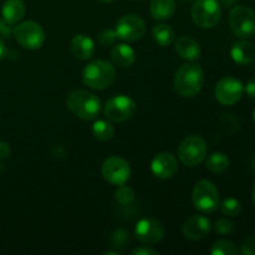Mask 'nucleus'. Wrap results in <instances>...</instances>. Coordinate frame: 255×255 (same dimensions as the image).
Instances as JSON below:
<instances>
[{"mask_svg": "<svg viewBox=\"0 0 255 255\" xmlns=\"http://www.w3.org/2000/svg\"><path fill=\"white\" fill-rule=\"evenodd\" d=\"M115 31H116L119 39L127 42H133L144 36L146 24L138 15L127 14L120 17Z\"/></svg>", "mask_w": 255, "mask_h": 255, "instance_id": "nucleus-11", "label": "nucleus"}, {"mask_svg": "<svg viewBox=\"0 0 255 255\" xmlns=\"http://www.w3.org/2000/svg\"><path fill=\"white\" fill-rule=\"evenodd\" d=\"M66 106L79 119L84 121L95 120L101 112V101L96 95L86 90H75L66 97Z\"/></svg>", "mask_w": 255, "mask_h": 255, "instance_id": "nucleus-2", "label": "nucleus"}, {"mask_svg": "<svg viewBox=\"0 0 255 255\" xmlns=\"http://www.w3.org/2000/svg\"><path fill=\"white\" fill-rule=\"evenodd\" d=\"M101 173L109 183L114 186H122L127 183L132 171L126 159L119 156H111L105 159L102 163Z\"/></svg>", "mask_w": 255, "mask_h": 255, "instance_id": "nucleus-10", "label": "nucleus"}, {"mask_svg": "<svg viewBox=\"0 0 255 255\" xmlns=\"http://www.w3.org/2000/svg\"><path fill=\"white\" fill-rule=\"evenodd\" d=\"M222 17L219 0H197L192 6V19L202 29H212Z\"/></svg>", "mask_w": 255, "mask_h": 255, "instance_id": "nucleus-6", "label": "nucleus"}, {"mask_svg": "<svg viewBox=\"0 0 255 255\" xmlns=\"http://www.w3.org/2000/svg\"><path fill=\"white\" fill-rule=\"evenodd\" d=\"M115 196H116V199L119 201V203L124 204V206H127V204H129L134 199V193L132 191V188L125 186V184L119 186Z\"/></svg>", "mask_w": 255, "mask_h": 255, "instance_id": "nucleus-27", "label": "nucleus"}, {"mask_svg": "<svg viewBox=\"0 0 255 255\" xmlns=\"http://www.w3.org/2000/svg\"><path fill=\"white\" fill-rule=\"evenodd\" d=\"M149 10L153 19L164 21L173 16L176 11V1L174 0H151Z\"/></svg>", "mask_w": 255, "mask_h": 255, "instance_id": "nucleus-21", "label": "nucleus"}, {"mask_svg": "<svg viewBox=\"0 0 255 255\" xmlns=\"http://www.w3.org/2000/svg\"><path fill=\"white\" fill-rule=\"evenodd\" d=\"M234 228H236V224H234L232 221H229V219H226V218L218 219V221L216 222V224H214V229H216V232L218 234H222V236L231 234L232 232L234 231Z\"/></svg>", "mask_w": 255, "mask_h": 255, "instance_id": "nucleus-29", "label": "nucleus"}, {"mask_svg": "<svg viewBox=\"0 0 255 255\" xmlns=\"http://www.w3.org/2000/svg\"><path fill=\"white\" fill-rule=\"evenodd\" d=\"M231 56L237 64L251 65L255 60V46L248 40L237 41L232 46Z\"/></svg>", "mask_w": 255, "mask_h": 255, "instance_id": "nucleus-18", "label": "nucleus"}, {"mask_svg": "<svg viewBox=\"0 0 255 255\" xmlns=\"http://www.w3.org/2000/svg\"><path fill=\"white\" fill-rule=\"evenodd\" d=\"M206 167L213 173H222L228 169L229 158L227 157V154L222 153V152H214L207 158Z\"/></svg>", "mask_w": 255, "mask_h": 255, "instance_id": "nucleus-24", "label": "nucleus"}, {"mask_svg": "<svg viewBox=\"0 0 255 255\" xmlns=\"http://www.w3.org/2000/svg\"><path fill=\"white\" fill-rule=\"evenodd\" d=\"M92 134L99 141H110L115 136V127L110 121H106V120H97L92 125Z\"/></svg>", "mask_w": 255, "mask_h": 255, "instance_id": "nucleus-23", "label": "nucleus"}, {"mask_svg": "<svg viewBox=\"0 0 255 255\" xmlns=\"http://www.w3.org/2000/svg\"><path fill=\"white\" fill-rule=\"evenodd\" d=\"M252 199H253V203L255 204V181L253 187H252Z\"/></svg>", "mask_w": 255, "mask_h": 255, "instance_id": "nucleus-36", "label": "nucleus"}, {"mask_svg": "<svg viewBox=\"0 0 255 255\" xmlns=\"http://www.w3.org/2000/svg\"><path fill=\"white\" fill-rule=\"evenodd\" d=\"M253 120H254V122H255V109H254V111H253Z\"/></svg>", "mask_w": 255, "mask_h": 255, "instance_id": "nucleus-38", "label": "nucleus"}, {"mask_svg": "<svg viewBox=\"0 0 255 255\" xmlns=\"http://www.w3.org/2000/svg\"><path fill=\"white\" fill-rule=\"evenodd\" d=\"M192 203L203 213H214L221 206V197L214 183L208 179L199 181L192 192Z\"/></svg>", "mask_w": 255, "mask_h": 255, "instance_id": "nucleus-4", "label": "nucleus"}, {"mask_svg": "<svg viewBox=\"0 0 255 255\" xmlns=\"http://www.w3.org/2000/svg\"><path fill=\"white\" fill-rule=\"evenodd\" d=\"M134 236L138 242L143 244H156L164 237V227L157 219L144 218L136 224Z\"/></svg>", "mask_w": 255, "mask_h": 255, "instance_id": "nucleus-13", "label": "nucleus"}, {"mask_svg": "<svg viewBox=\"0 0 255 255\" xmlns=\"http://www.w3.org/2000/svg\"><path fill=\"white\" fill-rule=\"evenodd\" d=\"M238 253L239 249L237 248L236 244L224 239L214 242L211 248L212 255H237Z\"/></svg>", "mask_w": 255, "mask_h": 255, "instance_id": "nucleus-25", "label": "nucleus"}, {"mask_svg": "<svg viewBox=\"0 0 255 255\" xmlns=\"http://www.w3.org/2000/svg\"><path fill=\"white\" fill-rule=\"evenodd\" d=\"M12 35V30L10 27V24H7L2 17H0V37L10 39Z\"/></svg>", "mask_w": 255, "mask_h": 255, "instance_id": "nucleus-31", "label": "nucleus"}, {"mask_svg": "<svg viewBox=\"0 0 255 255\" xmlns=\"http://www.w3.org/2000/svg\"><path fill=\"white\" fill-rule=\"evenodd\" d=\"M70 50L72 55L79 60H89L95 54V42L90 36L85 34H79L74 36L70 44Z\"/></svg>", "mask_w": 255, "mask_h": 255, "instance_id": "nucleus-16", "label": "nucleus"}, {"mask_svg": "<svg viewBox=\"0 0 255 255\" xmlns=\"http://www.w3.org/2000/svg\"><path fill=\"white\" fill-rule=\"evenodd\" d=\"M158 252L154 251V249L148 248V247H138V248H134L131 252V255H157Z\"/></svg>", "mask_w": 255, "mask_h": 255, "instance_id": "nucleus-32", "label": "nucleus"}, {"mask_svg": "<svg viewBox=\"0 0 255 255\" xmlns=\"http://www.w3.org/2000/svg\"><path fill=\"white\" fill-rule=\"evenodd\" d=\"M1 169H2V164L0 163V171H1Z\"/></svg>", "mask_w": 255, "mask_h": 255, "instance_id": "nucleus-39", "label": "nucleus"}, {"mask_svg": "<svg viewBox=\"0 0 255 255\" xmlns=\"http://www.w3.org/2000/svg\"><path fill=\"white\" fill-rule=\"evenodd\" d=\"M212 229V223L207 217L202 214L191 216L182 227L183 236L191 241H201L206 238Z\"/></svg>", "mask_w": 255, "mask_h": 255, "instance_id": "nucleus-14", "label": "nucleus"}, {"mask_svg": "<svg viewBox=\"0 0 255 255\" xmlns=\"http://www.w3.org/2000/svg\"><path fill=\"white\" fill-rule=\"evenodd\" d=\"M204 84V71L199 65H182L174 74L173 86L182 97H194L201 92Z\"/></svg>", "mask_w": 255, "mask_h": 255, "instance_id": "nucleus-1", "label": "nucleus"}, {"mask_svg": "<svg viewBox=\"0 0 255 255\" xmlns=\"http://www.w3.org/2000/svg\"><path fill=\"white\" fill-rule=\"evenodd\" d=\"M222 213L227 217H237L242 211V204L241 202L237 198H233V197H229V198H226L219 206Z\"/></svg>", "mask_w": 255, "mask_h": 255, "instance_id": "nucleus-26", "label": "nucleus"}, {"mask_svg": "<svg viewBox=\"0 0 255 255\" xmlns=\"http://www.w3.org/2000/svg\"><path fill=\"white\" fill-rule=\"evenodd\" d=\"M117 39V34L115 30L104 29L99 32L97 35V41L102 45V46H110V45L115 44Z\"/></svg>", "mask_w": 255, "mask_h": 255, "instance_id": "nucleus-28", "label": "nucleus"}, {"mask_svg": "<svg viewBox=\"0 0 255 255\" xmlns=\"http://www.w3.org/2000/svg\"><path fill=\"white\" fill-rule=\"evenodd\" d=\"M244 90H246L247 95H248L249 97H252V99H255V80H252V81H249L248 84L246 85V87H244Z\"/></svg>", "mask_w": 255, "mask_h": 255, "instance_id": "nucleus-34", "label": "nucleus"}, {"mask_svg": "<svg viewBox=\"0 0 255 255\" xmlns=\"http://www.w3.org/2000/svg\"><path fill=\"white\" fill-rule=\"evenodd\" d=\"M116 79V69L110 62L95 60L89 62L82 71V81L94 90H105Z\"/></svg>", "mask_w": 255, "mask_h": 255, "instance_id": "nucleus-3", "label": "nucleus"}, {"mask_svg": "<svg viewBox=\"0 0 255 255\" xmlns=\"http://www.w3.org/2000/svg\"><path fill=\"white\" fill-rule=\"evenodd\" d=\"M104 112L109 121L122 124L132 119L136 112V102L126 95H116L107 100Z\"/></svg>", "mask_w": 255, "mask_h": 255, "instance_id": "nucleus-9", "label": "nucleus"}, {"mask_svg": "<svg viewBox=\"0 0 255 255\" xmlns=\"http://www.w3.org/2000/svg\"><path fill=\"white\" fill-rule=\"evenodd\" d=\"M15 40L20 46L27 50H37L44 45L45 31L36 21H24L12 30Z\"/></svg>", "mask_w": 255, "mask_h": 255, "instance_id": "nucleus-8", "label": "nucleus"}, {"mask_svg": "<svg viewBox=\"0 0 255 255\" xmlns=\"http://www.w3.org/2000/svg\"><path fill=\"white\" fill-rule=\"evenodd\" d=\"M151 171L157 178L169 179L178 171V162L172 153L161 152L152 159Z\"/></svg>", "mask_w": 255, "mask_h": 255, "instance_id": "nucleus-15", "label": "nucleus"}, {"mask_svg": "<svg viewBox=\"0 0 255 255\" xmlns=\"http://www.w3.org/2000/svg\"><path fill=\"white\" fill-rule=\"evenodd\" d=\"M152 35H153V39L159 46H169L174 42L176 40V34H174V30L172 29L168 25H157V26L153 27V31H152Z\"/></svg>", "mask_w": 255, "mask_h": 255, "instance_id": "nucleus-22", "label": "nucleus"}, {"mask_svg": "<svg viewBox=\"0 0 255 255\" xmlns=\"http://www.w3.org/2000/svg\"><path fill=\"white\" fill-rule=\"evenodd\" d=\"M177 153L184 166L196 167L206 159L207 143L201 136L192 134L179 143Z\"/></svg>", "mask_w": 255, "mask_h": 255, "instance_id": "nucleus-7", "label": "nucleus"}, {"mask_svg": "<svg viewBox=\"0 0 255 255\" xmlns=\"http://www.w3.org/2000/svg\"><path fill=\"white\" fill-rule=\"evenodd\" d=\"M174 49L182 59L188 60V61L199 59L202 54L198 41L191 36H179L174 42Z\"/></svg>", "mask_w": 255, "mask_h": 255, "instance_id": "nucleus-17", "label": "nucleus"}, {"mask_svg": "<svg viewBox=\"0 0 255 255\" xmlns=\"http://www.w3.org/2000/svg\"><path fill=\"white\" fill-rule=\"evenodd\" d=\"M99 1H101V2H111V1H114V0H99Z\"/></svg>", "mask_w": 255, "mask_h": 255, "instance_id": "nucleus-37", "label": "nucleus"}, {"mask_svg": "<svg viewBox=\"0 0 255 255\" xmlns=\"http://www.w3.org/2000/svg\"><path fill=\"white\" fill-rule=\"evenodd\" d=\"M7 56V49H6V45L5 42L2 41V39L0 37V60L5 59Z\"/></svg>", "mask_w": 255, "mask_h": 255, "instance_id": "nucleus-35", "label": "nucleus"}, {"mask_svg": "<svg viewBox=\"0 0 255 255\" xmlns=\"http://www.w3.org/2000/svg\"><path fill=\"white\" fill-rule=\"evenodd\" d=\"M241 253L244 255H255V238H247L243 242L241 248Z\"/></svg>", "mask_w": 255, "mask_h": 255, "instance_id": "nucleus-30", "label": "nucleus"}, {"mask_svg": "<svg viewBox=\"0 0 255 255\" xmlns=\"http://www.w3.org/2000/svg\"><path fill=\"white\" fill-rule=\"evenodd\" d=\"M111 59L116 66L126 69L136 61V52L129 45L117 44L111 50Z\"/></svg>", "mask_w": 255, "mask_h": 255, "instance_id": "nucleus-19", "label": "nucleus"}, {"mask_svg": "<svg viewBox=\"0 0 255 255\" xmlns=\"http://www.w3.org/2000/svg\"><path fill=\"white\" fill-rule=\"evenodd\" d=\"M232 31L241 39H249L255 35V10L246 5H237L228 16Z\"/></svg>", "mask_w": 255, "mask_h": 255, "instance_id": "nucleus-5", "label": "nucleus"}, {"mask_svg": "<svg viewBox=\"0 0 255 255\" xmlns=\"http://www.w3.org/2000/svg\"><path fill=\"white\" fill-rule=\"evenodd\" d=\"M254 61H255V60H254Z\"/></svg>", "mask_w": 255, "mask_h": 255, "instance_id": "nucleus-41", "label": "nucleus"}, {"mask_svg": "<svg viewBox=\"0 0 255 255\" xmlns=\"http://www.w3.org/2000/svg\"><path fill=\"white\" fill-rule=\"evenodd\" d=\"M11 153V149H10V146L4 141H0V159L7 158Z\"/></svg>", "mask_w": 255, "mask_h": 255, "instance_id": "nucleus-33", "label": "nucleus"}, {"mask_svg": "<svg viewBox=\"0 0 255 255\" xmlns=\"http://www.w3.org/2000/svg\"><path fill=\"white\" fill-rule=\"evenodd\" d=\"M25 11L26 9L22 0H6L1 7L2 19L10 25L19 22L24 17Z\"/></svg>", "mask_w": 255, "mask_h": 255, "instance_id": "nucleus-20", "label": "nucleus"}, {"mask_svg": "<svg viewBox=\"0 0 255 255\" xmlns=\"http://www.w3.org/2000/svg\"><path fill=\"white\" fill-rule=\"evenodd\" d=\"M244 92V85L236 77H224L217 84L214 96L219 104L224 106H233L241 101Z\"/></svg>", "mask_w": 255, "mask_h": 255, "instance_id": "nucleus-12", "label": "nucleus"}, {"mask_svg": "<svg viewBox=\"0 0 255 255\" xmlns=\"http://www.w3.org/2000/svg\"><path fill=\"white\" fill-rule=\"evenodd\" d=\"M183 1H191V0H183Z\"/></svg>", "mask_w": 255, "mask_h": 255, "instance_id": "nucleus-40", "label": "nucleus"}]
</instances>
